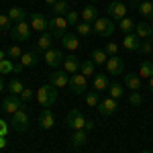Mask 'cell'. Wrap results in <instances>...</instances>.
I'll return each mask as SVG.
<instances>
[{"instance_id": "obj_1", "label": "cell", "mask_w": 153, "mask_h": 153, "mask_svg": "<svg viewBox=\"0 0 153 153\" xmlns=\"http://www.w3.org/2000/svg\"><path fill=\"white\" fill-rule=\"evenodd\" d=\"M35 96L43 108H51V106L55 104V100H57V88L53 84H45V86L39 88V92Z\"/></svg>"}, {"instance_id": "obj_2", "label": "cell", "mask_w": 153, "mask_h": 153, "mask_svg": "<svg viewBox=\"0 0 153 153\" xmlns=\"http://www.w3.org/2000/svg\"><path fill=\"white\" fill-rule=\"evenodd\" d=\"M68 21H65V16H53V19H49V25H47V33L53 39H61V37L68 33Z\"/></svg>"}, {"instance_id": "obj_3", "label": "cell", "mask_w": 153, "mask_h": 153, "mask_svg": "<svg viewBox=\"0 0 153 153\" xmlns=\"http://www.w3.org/2000/svg\"><path fill=\"white\" fill-rule=\"evenodd\" d=\"M94 33L100 37H110L114 33V23H112V19H104V16H98L94 21Z\"/></svg>"}, {"instance_id": "obj_4", "label": "cell", "mask_w": 153, "mask_h": 153, "mask_svg": "<svg viewBox=\"0 0 153 153\" xmlns=\"http://www.w3.org/2000/svg\"><path fill=\"white\" fill-rule=\"evenodd\" d=\"M10 127H12L14 131H19V133H25V131L29 129V114H27V110H25V106L21 108V110H16V112L12 114Z\"/></svg>"}, {"instance_id": "obj_5", "label": "cell", "mask_w": 153, "mask_h": 153, "mask_svg": "<svg viewBox=\"0 0 153 153\" xmlns=\"http://www.w3.org/2000/svg\"><path fill=\"white\" fill-rule=\"evenodd\" d=\"M86 120L88 118L82 114V110L78 108H71L68 112V127H71L74 131H80V129H86Z\"/></svg>"}, {"instance_id": "obj_6", "label": "cell", "mask_w": 153, "mask_h": 153, "mask_svg": "<svg viewBox=\"0 0 153 153\" xmlns=\"http://www.w3.org/2000/svg\"><path fill=\"white\" fill-rule=\"evenodd\" d=\"M68 86L71 88V92H76V94H86L88 92V78L82 76V74H71Z\"/></svg>"}, {"instance_id": "obj_7", "label": "cell", "mask_w": 153, "mask_h": 153, "mask_svg": "<svg viewBox=\"0 0 153 153\" xmlns=\"http://www.w3.org/2000/svg\"><path fill=\"white\" fill-rule=\"evenodd\" d=\"M31 25H27L23 21V23H16L14 27L10 29V37L14 39V41H29V37H31Z\"/></svg>"}, {"instance_id": "obj_8", "label": "cell", "mask_w": 153, "mask_h": 153, "mask_svg": "<svg viewBox=\"0 0 153 153\" xmlns=\"http://www.w3.org/2000/svg\"><path fill=\"white\" fill-rule=\"evenodd\" d=\"M106 12L110 14V19H114V21H123V19L127 16V4H123V2H118V0H112V2L108 4Z\"/></svg>"}, {"instance_id": "obj_9", "label": "cell", "mask_w": 153, "mask_h": 153, "mask_svg": "<svg viewBox=\"0 0 153 153\" xmlns=\"http://www.w3.org/2000/svg\"><path fill=\"white\" fill-rule=\"evenodd\" d=\"M96 108H98V112H100L102 117H110V114H114V112L118 110V102L114 100V98L108 96V98H104V100H100Z\"/></svg>"}, {"instance_id": "obj_10", "label": "cell", "mask_w": 153, "mask_h": 153, "mask_svg": "<svg viewBox=\"0 0 153 153\" xmlns=\"http://www.w3.org/2000/svg\"><path fill=\"white\" fill-rule=\"evenodd\" d=\"M29 19H31V29H33V31H37V33H45V31H47L49 21L41 12H31Z\"/></svg>"}, {"instance_id": "obj_11", "label": "cell", "mask_w": 153, "mask_h": 153, "mask_svg": "<svg viewBox=\"0 0 153 153\" xmlns=\"http://www.w3.org/2000/svg\"><path fill=\"white\" fill-rule=\"evenodd\" d=\"M2 108H4L6 112L14 114L16 110H21V108H23V100H21V96H16V94L6 96V98L2 100Z\"/></svg>"}, {"instance_id": "obj_12", "label": "cell", "mask_w": 153, "mask_h": 153, "mask_svg": "<svg viewBox=\"0 0 153 153\" xmlns=\"http://www.w3.org/2000/svg\"><path fill=\"white\" fill-rule=\"evenodd\" d=\"M104 65H106V71H108L110 76H120V74L125 71V63H123V59L118 57V55L108 57V61H106Z\"/></svg>"}, {"instance_id": "obj_13", "label": "cell", "mask_w": 153, "mask_h": 153, "mask_svg": "<svg viewBox=\"0 0 153 153\" xmlns=\"http://www.w3.org/2000/svg\"><path fill=\"white\" fill-rule=\"evenodd\" d=\"M51 84L55 86V88H63V86H68L70 84V74L65 70H55L53 74H51Z\"/></svg>"}, {"instance_id": "obj_14", "label": "cell", "mask_w": 153, "mask_h": 153, "mask_svg": "<svg viewBox=\"0 0 153 153\" xmlns=\"http://www.w3.org/2000/svg\"><path fill=\"white\" fill-rule=\"evenodd\" d=\"M45 63L47 65H51V68H57V65H61L63 63V53L59 51V49H49V51H45Z\"/></svg>"}, {"instance_id": "obj_15", "label": "cell", "mask_w": 153, "mask_h": 153, "mask_svg": "<svg viewBox=\"0 0 153 153\" xmlns=\"http://www.w3.org/2000/svg\"><path fill=\"white\" fill-rule=\"evenodd\" d=\"M61 43H63V47L70 49V51H76V49H80V39H78V33H65V35L61 37Z\"/></svg>"}, {"instance_id": "obj_16", "label": "cell", "mask_w": 153, "mask_h": 153, "mask_svg": "<svg viewBox=\"0 0 153 153\" xmlns=\"http://www.w3.org/2000/svg\"><path fill=\"white\" fill-rule=\"evenodd\" d=\"M80 65H82V61L76 57L74 53H70L68 57H63V70L68 71V74H78Z\"/></svg>"}, {"instance_id": "obj_17", "label": "cell", "mask_w": 153, "mask_h": 153, "mask_svg": "<svg viewBox=\"0 0 153 153\" xmlns=\"http://www.w3.org/2000/svg\"><path fill=\"white\" fill-rule=\"evenodd\" d=\"M51 43H53V37L45 31V33L39 35V39H37V43H35L33 49H35V51H49V49H51Z\"/></svg>"}, {"instance_id": "obj_18", "label": "cell", "mask_w": 153, "mask_h": 153, "mask_svg": "<svg viewBox=\"0 0 153 153\" xmlns=\"http://www.w3.org/2000/svg\"><path fill=\"white\" fill-rule=\"evenodd\" d=\"M21 63H23V68H35L37 63H39V51H29V53H23L21 59H19Z\"/></svg>"}, {"instance_id": "obj_19", "label": "cell", "mask_w": 153, "mask_h": 153, "mask_svg": "<svg viewBox=\"0 0 153 153\" xmlns=\"http://www.w3.org/2000/svg\"><path fill=\"white\" fill-rule=\"evenodd\" d=\"M39 125L43 127V129H53L55 127V117H53V112L45 108L41 114H39Z\"/></svg>"}, {"instance_id": "obj_20", "label": "cell", "mask_w": 153, "mask_h": 153, "mask_svg": "<svg viewBox=\"0 0 153 153\" xmlns=\"http://www.w3.org/2000/svg\"><path fill=\"white\" fill-rule=\"evenodd\" d=\"M151 33H153V27L149 23H137V29H135V35L139 39H151Z\"/></svg>"}, {"instance_id": "obj_21", "label": "cell", "mask_w": 153, "mask_h": 153, "mask_svg": "<svg viewBox=\"0 0 153 153\" xmlns=\"http://www.w3.org/2000/svg\"><path fill=\"white\" fill-rule=\"evenodd\" d=\"M123 47L129 49V51H137V49L141 47V39L135 35V33H131V35L125 37V41H123Z\"/></svg>"}, {"instance_id": "obj_22", "label": "cell", "mask_w": 153, "mask_h": 153, "mask_svg": "<svg viewBox=\"0 0 153 153\" xmlns=\"http://www.w3.org/2000/svg\"><path fill=\"white\" fill-rule=\"evenodd\" d=\"M108 86H110V80L106 78L104 74H96L94 76V90L96 92H104V90H108Z\"/></svg>"}, {"instance_id": "obj_23", "label": "cell", "mask_w": 153, "mask_h": 153, "mask_svg": "<svg viewBox=\"0 0 153 153\" xmlns=\"http://www.w3.org/2000/svg\"><path fill=\"white\" fill-rule=\"evenodd\" d=\"M8 19H10L14 25H16V23H23L25 19H27V12H25L21 6H12L10 10H8Z\"/></svg>"}, {"instance_id": "obj_24", "label": "cell", "mask_w": 153, "mask_h": 153, "mask_svg": "<svg viewBox=\"0 0 153 153\" xmlns=\"http://www.w3.org/2000/svg\"><path fill=\"white\" fill-rule=\"evenodd\" d=\"M137 10L141 12L145 19H153V2L151 0H141L137 4Z\"/></svg>"}, {"instance_id": "obj_25", "label": "cell", "mask_w": 153, "mask_h": 153, "mask_svg": "<svg viewBox=\"0 0 153 153\" xmlns=\"http://www.w3.org/2000/svg\"><path fill=\"white\" fill-rule=\"evenodd\" d=\"M125 86L131 88L133 92H137V90L141 88V78H139L137 74H127V76H125Z\"/></svg>"}, {"instance_id": "obj_26", "label": "cell", "mask_w": 153, "mask_h": 153, "mask_svg": "<svg viewBox=\"0 0 153 153\" xmlns=\"http://www.w3.org/2000/svg\"><path fill=\"white\" fill-rule=\"evenodd\" d=\"M70 10V4H68V0H57L53 6H51V12H53V16H65V12Z\"/></svg>"}, {"instance_id": "obj_27", "label": "cell", "mask_w": 153, "mask_h": 153, "mask_svg": "<svg viewBox=\"0 0 153 153\" xmlns=\"http://www.w3.org/2000/svg\"><path fill=\"white\" fill-rule=\"evenodd\" d=\"M86 141H88V133H86V129L74 131V135H71V145H74V147H82Z\"/></svg>"}, {"instance_id": "obj_28", "label": "cell", "mask_w": 153, "mask_h": 153, "mask_svg": "<svg viewBox=\"0 0 153 153\" xmlns=\"http://www.w3.org/2000/svg\"><path fill=\"white\" fill-rule=\"evenodd\" d=\"M82 19H84V23H94L96 19H98V10H96L94 4H88L82 10Z\"/></svg>"}, {"instance_id": "obj_29", "label": "cell", "mask_w": 153, "mask_h": 153, "mask_svg": "<svg viewBox=\"0 0 153 153\" xmlns=\"http://www.w3.org/2000/svg\"><path fill=\"white\" fill-rule=\"evenodd\" d=\"M120 23V31L125 33V35H131V33H135V29H137V23L133 21V19H129V16H125L123 21H118Z\"/></svg>"}, {"instance_id": "obj_30", "label": "cell", "mask_w": 153, "mask_h": 153, "mask_svg": "<svg viewBox=\"0 0 153 153\" xmlns=\"http://www.w3.org/2000/svg\"><path fill=\"white\" fill-rule=\"evenodd\" d=\"M108 94H110V98L118 100L120 96L125 94V88L120 86V82H110V86H108Z\"/></svg>"}, {"instance_id": "obj_31", "label": "cell", "mask_w": 153, "mask_h": 153, "mask_svg": "<svg viewBox=\"0 0 153 153\" xmlns=\"http://www.w3.org/2000/svg\"><path fill=\"white\" fill-rule=\"evenodd\" d=\"M139 78H153V61H141Z\"/></svg>"}, {"instance_id": "obj_32", "label": "cell", "mask_w": 153, "mask_h": 153, "mask_svg": "<svg viewBox=\"0 0 153 153\" xmlns=\"http://www.w3.org/2000/svg\"><path fill=\"white\" fill-rule=\"evenodd\" d=\"M92 61H94L96 65H104L106 61H108L106 51H104V49H94V51H92Z\"/></svg>"}, {"instance_id": "obj_33", "label": "cell", "mask_w": 153, "mask_h": 153, "mask_svg": "<svg viewBox=\"0 0 153 153\" xmlns=\"http://www.w3.org/2000/svg\"><path fill=\"white\" fill-rule=\"evenodd\" d=\"M6 74H14V61L8 57L0 61V76H6Z\"/></svg>"}, {"instance_id": "obj_34", "label": "cell", "mask_w": 153, "mask_h": 153, "mask_svg": "<svg viewBox=\"0 0 153 153\" xmlns=\"http://www.w3.org/2000/svg\"><path fill=\"white\" fill-rule=\"evenodd\" d=\"M76 33H78L80 37H88V35L94 33V29H92V25H90V23H78V25H76Z\"/></svg>"}, {"instance_id": "obj_35", "label": "cell", "mask_w": 153, "mask_h": 153, "mask_svg": "<svg viewBox=\"0 0 153 153\" xmlns=\"http://www.w3.org/2000/svg\"><path fill=\"white\" fill-rule=\"evenodd\" d=\"M23 90H25V86H23V82H21V80H16V78H14V80H10V82H8V92H10V94L21 96V94H23Z\"/></svg>"}, {"instance_id": "obj_36", "label": "cell", "mask_w": 153, "mask_h": 153, "mask_svg": "<svg viewBox=\"0 0 153 153\" xmlns=\"http://www.w3.org/2000/svg\"><path fill=\"white\" fill-rule=\"evenodd\" d=\"M94 68L96 63L90 59V61H82V65H80V71H82V76H86V78H90V76H94Z\"/></svg>"}, {"instance_id": "obj_37", "label": "cell", "mask_w": 153, "mask_h": 153, "mask_svg": "<svg viewBox=\"0 0 153 153\" xmlns=\"http://www.w3.org/2000/svg\"><path fill=\"white\" fill-rule=\"evenodd\" d=\"M98 102H100V94H98L96 90L86 92V104L88 106H98Z\"/></svg>"}, {"instance_id": "obj_38", "label": "cell", "mask_w": 153, "mask_h": 153, "mask_svg": "<svg viewBox=\"0 0 153 153\" xmlns=\"http://www.w3.org/2000/svg\"><path fill=\"white\" fill-rule=\"evenodd\" d=\"M6 53H8V59H12V61H19V59H21V55H23L21 47H16V45H12Z\"/></svg>"}, {"instance_id": "obj_39", "label": "cell", "mask_w": 153, "mask_h": 153, "mask_svg": "<svg viewBox=\"0 0 153 153\" xmlns=\"http://www.w3.org/2000/svg\"><path fill=\"white\" fill-rule=\"evenodd\" d=\"M12 21L8 19V14H0V31H10Z\"/></svg>"}, {"instance_id": "obj_40", "label": "cell", "mask_w": 153, "mask_h": 153, "mask_svg": "<svg viewBox=\"0 0 153 153\" xmlns=\"http://www.w3.org/2000/svg\"><path fill=\"white\" fill-rule=\"evenodd\" d=\"M65 21H68V25H78L80 14H78L76 10H68V12H65Z\"/></svg>"}, {"instance_id": "obj_41", "label": "cell", "mask_w": 153, "mask_h": 153, "mask_svg": "<svg viewBox=\"0 0 153 153\" xmlns=\"http://www.w3.org/2000/svg\"><path fill=\"white\" fill-rule=\"evenodd\" d=\"M139 49H141L143 53H151V51H153V41H151V39H143Z\"/></svg>"}, {"instance_id": "obj_42", "label": "cell", "mask_w": 153, "mask_h": 153, "mask_svg": "<svg viewBox=\"0 0 153 153\" xmlns=\"http://www.w3.org/2000/svg\"><path fill=\"white\" fill-rule=\"evenodd\" d=\"M129 102H131L133 106H139V104L143 102V96L139 94V90H137V92H133V94L129 96Z\"/></svg>"}, {"instance_id": "obj_43", "label": "cell", "mask_w": 153, "mask_h": 153, "mask_svg": "<svg viewBox=\"0 0 153 153\" xmlns=\"http://www.w3.org/2000/svg\"><path fill=\"white\" fill-rule=\"evenodd\" d=\"M104 51H106V55H108V57H112V55H117L118 45H117V43H108V45L104 47Z\"/></svg>"}, {"instance_id": "obj_44", "label": "cell", "mask_w": 153, "mask_h": 153, "mask_svg": "<svg viewBox=\"0 0 153 153\" xmlns=\"http://www.w3.org/2000/svg\"><path fill=\"white\" fill-rule=\"evenodd\" d=\"M31 98H35V92H33V90H29V88H25L23 94H21V100H23V102H29Z\"/></svg>"}, {"instance_id": "obj_45", "label": "cell", "mask_w": 153, "mask_h": 153, "mask_svg": "<svg viewBox=\"0 0 153 153\" xmlns=\"http://www.w3.org/2000/svg\"><path fill=\"white\" fill-rule=\"evenodd\" d=\"M8 135V125L4 120H0V137H6Z\"/></svg>"}, {"instance_id": "obj_46", "label": "cell", "mask_w": 153, "mask_h": 153, "mask_svg": "<svg viewBox=\"0 0 153 153\" xmlns=\"http://www.w3.org/2000/svg\"><path fill=\"white\" fill-rule=\"evenodd\" d=\"M86 129H88V131L94 129V120H90V118H88V120H86Z\"/></svg>"}, {"instance_id": "obj_47", "label": "cell", "mask_w": 153, "mask_h": 153, "mask_svg": "<svg viewBox=\"0 0 153 153\" xmlns=\"http://www.w3.org/2000/svg\"><path fill=\"white\" fill-rule=\"evenodd\" d=\"M21 70H23V63H21V61H19V63H14V74H19Z\"/></svg>"}, {"instance_id": "obj_48", "label": "cell", "mask_w": 153, "mask_h": 153, "mask_svg": "<svg viewBox=\"0 0 153 153\" xmlns=\"http://www.w3.org/2000/svg\"><path fill=\"white\" fill-rule=\"evenodd\" d=\"M6 147V137H0V149H4Z\"/></svg>"}, {"instance_id": "obj_49", "label": "cell", "mask_w": 153, "mask_h": 153, "mask_svg": "<svg viewBox=\"0 0 153 153\" xmlns=\"http://www.w3.org/2000/svg\"><path fill=\"white\" fill-rule=\"evenodd\" d=\"M6 55H8V53H6V51H2V49H0V61H2V59H6Z\"/></svg>"}, {"instance_id": "obj_50", "label": "cell", "mask_w": 153, "mask_h": 153, "mask_svg": "<svg viewBox=\"0 0 153 153\" xmlns=\"http://www.w3.org/2000/svg\"><path fill=\"white\" fill-rule=\"evenodd\" d=\"M4 88H6V86H4V80L0 78V92H4Z\"/></svg>"}, {"instance_id": "obj_51", "label": "cell", "mask_w": 153, "mask_h": 153, "mask_svg": "<svg viewBox=\"0 0 153 153\" xmlns=\"http://www.w3.org/2000/svg\"><path fill=\"white\" fill-rule=\"evenodd\" d=\"M149 90L153 92V78H149Z\"/></svg>"}, {"instance_id": "obj_52", "label": "cell", "mask_w": 153, "mask_h": 153, "mask_svg": "<svg viewBox=\"0 0 153 153\" xmlns=\"http://www.w3.org/2000/svg\"><path fill=\"white\" fill-rule=\"evenodd\" d=\"M45 2H47L49 6H53V4H55V2H57V0H45Z\"/></svg>"}, {"instance_id": "obj_53", "label": "cell", "mask_w": 153, "mask_h": 153, "mask_svg": "<svg viewBox=\"0 0 153 153\" xmlns=\"http://www.w3.org/2000/svg\"><path fill=\"white\" fill-rule=\"evenodd\" d=\"M143 153H153V151H143Z\"/></svg>"}, {"instance_id": "obj_54", "label": "cell", "mask_w": 153, "mask_h": 153, "mask_svg": "<svg viewBox=\"0 0 153 153\" xmlns=\"http://www.w3.org/2000/svg\"><path fill=\"white\" fill-rule=\"evenodd\" d=\"M151 41H153V33H151Z\"/></svg>"}, {"instance_id": "obj_55", "label": "cell", "mask_w": 153, "mask_h": 153, "mask_svg": "<svg viewBox=\"0 0 153 153\" xmlns=\"http://www.w3.org/2000/svg\"><path fill=\"white\" fill-rule=\"evenodd\" d=\"M110 2H112V0H110Z\"/></svg>"}, {"instance_id": "obj_56", "label": "cell", "mask_w": 153, "mask_h": 153, "mask_svg": "<svg viewBox=\"0 0 153 153\" xmlns=\"http://www.w3.org/2000/svg\"><path fill=\"white\" fill-rule=\"evenodd\" d=\"M151 2H153V0H151Z\"/></svg>"}]
</instances>
